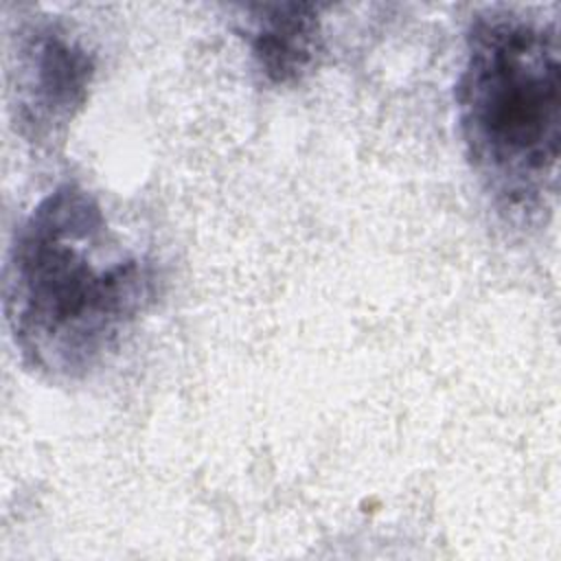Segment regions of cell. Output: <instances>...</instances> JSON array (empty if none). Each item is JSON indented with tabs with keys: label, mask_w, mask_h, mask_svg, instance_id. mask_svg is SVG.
Here are the masks:
<instances>
[{
	"label": "cell",
	"mask_w": 561,
	"mask_h": 561,
	"mask_svg": "<svg viewBox=\"0 0 561 561\" xmlns=\"http://www.w3.org/2000/svg\"><path fill=\"white\" fill-rule=\"evenodd\" d=\"M13 77V107L22 134L48 140L85 105L94 57L64 28L37 24L20 37Z\"/></svg>",
	"instance_id": "cell-3"
},
{
	"label": "cell",
	"mask_w": 561,
	"mask_h": 561,
	"mask_svg": "<svg viewBox=\"0 0 561 561\" xmlns=\"http://www.w3.org/2000/svg\"><path fill=\"white\" fill-rule=\"evenodd\" d=\"M456 107L467 158L497 210L522 224L550 210L561 142L557 24L515 9L476 15Z\"/></svg>",
	"instance_id": "cell-2"
},
{
	"label": "cell",
	"mask_w": 561,
	"mask_h": 561,
	"mask_svg": "<svg viewBox=\"0 0 561 561\" xmlns=\"http://www.w3.org/2000/svg\"><path fill=\"white\" fill-rule=\"evenodd\" d=\"M156 296V265L118 250L101 204L75 182L44 195L13 232L7 324L22 362L44 377L92 373Z\"/></svg>",
	"instance_id": "cell-1"
},
{
	"label": "cell",
	"mask_w": 561,
	"mask_h": 561,
	"mask_svg": "<svg viewBox=\"0 0 561 561\" xmlns=\"http://www.w3.org/2000/svg\"><path fill=\"white\" fill-rule=\"evenodd\" d=\"M243 33L256 70L272 85L302 81L322 55V24L313 4L254 7Z\"/></svg>",
	"instance_id": "cell-4"
}]
</instances>
